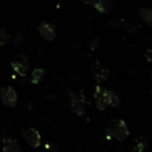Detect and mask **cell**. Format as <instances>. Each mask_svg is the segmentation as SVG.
<instances>
[{
  "label": "cell",
  "mask_w": 152,
  "mask_h": 152,
  "mask_svg": "<svg viewBox=\"0 0 152 152\" xmlns=\"http://www.w3.org/2000/svg\"><path fill=\"white\" fill-rule=\"evenodd\" d=\"M21 134H23V138L25 139V141L27 142V145L30 147L38 148L42 145V135H40V133L37 128L28 127L26 129H23Z\"/></svg>",
  "instance_id": "cell-5"
},
{
  "label": "cell",
  "mask_w": 152,
  "mask_h": 152,
  "mask_svg": "<svg viewBox=\"0 0 152 152\" xmlns=\"http://www.w3.org/2000/svg\"><path fill=\"white\" fill-rule=\"evenodd\" d=\"M139 17L144 23L152 25V10H150L147 7H140L139 8Z\"/></svg>",
  "instance_id": "cell-12"
},
{
  "label": "cell",
  "mask_w": 152,
  "mask_h": 152,
  "mask_svg": "<svg viewBox=\"0 0 152 152\" xmlns=\"http://www.w3.org/2000/svg\"><path fill=\"white\" fill-rule=\"evenodd\" d=\"M91 7H94L100 13H108L113 8V1L112 0H88L87 1Z\"/></svg>",
  "instance_id": "cell-9"
},
{
  "label": "cell",
  "mask_w": 152,
  "mask_h": 152,
  "mask_svg": "<svg viewBox=\"0 0 152 152\" xmlns=\"http://www.w3.org/2000/svg\"><path fill=\"white\" fill-rule=\"evenodd\" d=\"M144 56H145L146 61H148L150 63H152V48H150V49L145 50V52H144Z\"/></svg>",
  "instance_id": "cell-15"
},
{
  "label": "cell",
  "mask_w": 152,
  "mask_h": 152,
  "mask_svg": "<svg viewBox=\"0 0 152 152\" xmlns=\"http://www.w3.org/2000/svg\"><path fill=\"white\" fill-rule=\"evenodd\" d=\"M8 42H10V36H8V33L5 31V28L0 27V46L6 45Z\"/></svg>",
  "instance_id": "cell-14"
},
{
  "label": "cell",
  "mask_w": 152,
  "mask_h": 152,
  "mask_svg": "<svg viewBox=\"0 0 152 152\" xmlns=\"http://www.w3.org/2000/svg\"><path fill=\"white\" fill-rule=\"evenodd\" d=\"M20 144L15 138L5 137L2 138V152H20Z\"/></svg>",
  "instance_id": "cell-10"
},
{
  "label": "cell",
  "mask_w": 152,
  "mask_h": 152,
  "mask_svg": "<svg viewBox=\"0 0 152 152\" xmlns=\"http://www.w3.org/2000/svg\"><path fill=\"white\" fill-rule=\"evenodd\" d=\"M11 66L18 76L25 77L27 74V70H28V61L25 55H19L17 59L11 62Z\"/></svg>",
  "instance_id": "cell-6"
},
{
  "label": "cell",
  "mask_w": 152,
  "mask_h": 152,
  "mask_svg": "<svg viewBox=\"0 0 152 152\" xmlns=\"http://www.w3.org/2000/svg\"><path fill=\"white\" fill-rule=\"evenodd\" d=\"M37 30H38L39 36H40L43 39L48 40V42H52V40L56 38V30H55V26H53L52 24H50V23H46V21L40 23V24L38 25V27H37Z\"/></svg>",
  "instance_id": "cell-7"
},
{
  "label": "cell",
  "mask_w": 152,
  "mask_h": 152,
  "mask_svg": "<svg viewBox=\"0 0 152 152\" xmlns=\"http://www.w3.org/2000/svg\"><path fill=\"white\" fill-rule=\"evenodd\" d=\"M94 100H95V104L96 108L101 112H103L108 106H113V107H118L120 106V97L118 96V94L110 89L107 88H102L101 86H95L94 89Z\"/></svg>",
  "instance_id": "cell-1"
},
{
  "label": "cell",
  "mask_w": 152,
  "mask_h": 152,
  "mask_svg": "<svg viewBox=\"0 0 152 152\" xmlns=\"http://www.w3.org/2000/svg\"><path fill=\"white\" fill-rule=\"evenodd\" d=\"M45 75H46V69H44V68L33 69V71L31 74V83L34 84V86L39 84L43 81V78L45 77Z\"/></svg>",
  "instance_id": "cell-11"
},
{
  "label": "cell",
  "mask_w": 152,
  "mask_h": 152,
  "mask_svg": "<svg viewBox=\"0 0 152 152\" xmlns=\"http://www.w3.org/2000/svg\"><path fill=\"white\" fill-rule=\"evenodd\" d=\"M91 70H93L95 81L97 83H102V82L107 81L109 77V70L104 65L100 64V62H97V61L91 64Z\"/></svg>",
  "instance_id": "cell-8"
},
{
  "label": "cell",
  "mask_w": 152,
  "mask_h": 152,
  "mask_svg": "<svg viewBox=\"0 0 152 152\" xmlns=\"http://www.w3.org/2000/svg\"><path fill=\"white\" fill-rule=\"evenodd\" d=\"M66 93H68V97H69V101H70L71 110L77 116L84 115V113H86V100H84V96H78L74 91H71L70 89H66Z\"/></svg>",
  "instance_id": "cell-4"
},
{
  "label": "cell",
  "mask_w": 152,
  "mask_h": 152,
  "mask_svg": "<svg viewBox=\"0 0 152 152\" xmlns=\"http://www.w3.org/2000/svg\"><path fill=\"white\" fill-rule=\"evenodd\" d=\"M106 133H107L108 138H113L118 141H125L129 135V129H128L125 120L115 119L106 128Z\"/></svg>",
  "instance_id": "cell-2"
},
{
  "label": "cell",
  "mask_w": 152,
  "mask_h": 152,
  "mask_svg": "<svg viewBox=\"0 0 152 152\" xmlns=\"http://www.w3.org/2000/svg\"><path fill=\"white\" fill-rule=\"evenodd\" d=\"M0 100L4 106L8 108H14L18 103V93L11 86L0 87Z\"/></svg>",
  "instance_id": "cell-3"
},
{
  "label": "cell",
  "mask_w": 152,
  "mask_h": 152,
  "mask_svg": "<svg viewBox=\"0 0 152 152\" xmlns=\"http://www.w3.org/2000/svg\"><path fill=\"white\" fill-rule=\"evenodd\" d=\"M135 142L137 144H135V146L133 148V152H145V150H146V147L148 145L147 139L145 137H140V138L137 139Z\"/></svg>",
  "instance_id": "cell-13"
}]
</instances>
